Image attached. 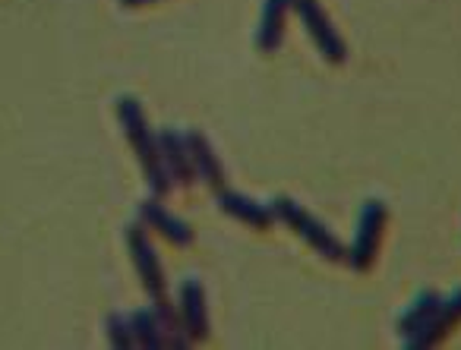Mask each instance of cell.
<instances>
[{
    "label": "cell",
    "mask_w": 461,
    "mask_h": 350,
    "mask_svg": "<svg viewBox=\"0 0 461 350\" xmlns=\"http://www.w3.org/2000/svg\"><path fill=\"white\" fill-rule=\"evenodd\" d=\"M114 111H117V123H121V130H123V139H127L130 152H133L136 161H140L149 190H152L155 199H165L167 193L174 190V184L165 174V165H161L158 133L149 127V117H146V111H142L140 98L121 95L114 104Z\"/></svg>",
    "instance_id": "obj_1"
},
{
    "label": "cell",
    "mask_w": 461,
    "mask_h": 350,
    "mask_svg": "<svg viewBox=\"0 0 461 350\" xmlns=\"http://www.w3.org/2000/svg\"><path fill=\"white\" fill-rule=\"evenodd\" d=\"M269 205H272V211H276V221H282L285 228L294 230V234L301 237V240L307 243L313 253H320L322 259H329V262L345 259L348 249L341 247L339 237H335L332 230L320 221V218L310 215L303 205H297L291 196H278V199H272Z\"/></svg>",
    "instance_id": "obj_2"
},
{
    "label": "cell",
    "mask_w": 461,
    "mask_h": 350,
    "mask_svg": "<svg viewBox=\"0 0 461 350\" xmlns=\"http://www.w3.org/2000/svg\"><path fill=\"white\" fill-rule=\"evenodd\" d=\"M123 240H127V253H130V259H133V268H136V274H140V281H142V287H146L152 306H158V310L174 306L171 300H167L165 268H161V259H158V253H155V243L149 240L146 224H142V221L127 224V230H123Z\"/></svg>",
    "instance_id": "obj_3"
},
{
    "label": "cell",
    "mask_w": 461,
    "mask_h": 350,
    "mask_svg": "<svg viewBox=\"0 0 461 350\" xmlns=\"http://www.w3.org/2000/svg\"><path fill=\"white\" fill-rule=\"evenodd\" d=\"M385 221H389V209L379 199H366L364 209L357 215V228H354V243L345 253L348 265L357 268V272H370L373 262L379 256L383 247V234H385Z\"/></svg>",
    "instance_id": "obj_4"
},
{
    "label": "cell",
    "mask_w": 461,
    "mask_h": 350,
    "mask_svg": "<svg viewBox=\"0 0 461 350\" xmlns=\"http://www.w3.org/2000/svg\"><path fill=\"white\" fill-rule=\"evenodd\" d=\"M294 13H297V20H301L303 32L313 39V45H316V51L322 54V60H326V64H335V67L345 64L348 45L320 0H294Z\"/></svg>",
    "instance_id": "obj_5"
},
{
    "label": "cell",
    "mask_w": 461,
    "mask_h": 350,
    "mask_svg": "<svg viewBox=\"0 0 461 350\" xmlns=\"http://www.w3.org/2000/svg\"><path fill=\"white\" fill-rule=\"evenodd\" d=\"M209 300H205V287L199 278H184L177 291V319L184 335L190 344H199L209 337Z\"/></svg>",
    "instance_id": "obj_6"
},
{
    "label": "cell",
    "mask_w": 461,
    "mask_h": 350,
    "mask_svg": "<svg viewBox=\"0 0 461 350\" xmlns=\"http://www.w3.org/2000/svg\"><path fill=\"white\" fill-rule=\"evenodd\" d=\"M458 322H461V287L452 293H446V297L433 306V312L427 316V322H423L411 337H404L402 344L404 347H414V350L433 347V344H439Z\"/></svg>",
    "instance_id": "obj_7"
},
{
    "label": "cell",
    "mask_w": 461,
    "mask_h": 350,
    "mask_svg": "<svg viewBox=\"0 0 461 350\" xmlns=\"http://www.w3.org/2000/svg\"><path fill=\"white\" fill-rule=\"evenodd\" d=\"M158 152H161V165H165V174L171 177L174 186H193L196 184V171H193L190 161V148H186L184 130L174 127H161L158 130Z\"/></svg>",
    "instance_id": "obj_8"
},
{
    "label": "cell",
    "mask_w": 461,
    "mask_h": 350,
    "mask_svg": "<svg viewBox=\"0 0 461 350\" xmlns=\"http://www.w3.org/2000/svg\"><path fill=\"white\" fill-rule=\"evenodd\" d=\"M215 202L228 218H234V221L247 224L253 230H269L276 224V211H272L269 202H257V199L244 196L238 190H218Z\"/></svg>",
    "instance_id": "obj_9"
},
{
    "label": "cell",
    "mask_w": 461,
    "mask_h": 350,
    "mask_svg": "<svg viewBox=\"0 0 461 350\" xmlns=\"http://www.w3.org/2000/svg\"><path fill=\"white\" fill-rule=\"evenodd\" d=\"M184 139H186V148H190V161H193V171H196V180H203L205 186L212 190H224V165L218 158V152L212 148L209 136L203 130L190 127L184 130Z\"/></svg>",
    "instance_id": "obj_10"
},
{
    "label": "cell",
    "mask_w": 461,
    "mask_h": 350,
    "mask_svg": "<svg viewBox=\"0 0 461 350\" xmlns=\"http://www.w3.org/2000/svg\"><path fill=\"white\" fill-rule=\"evenodd\" d=\"M140 221L146 224L149 230H155L158 237H165L171 247H193V240H196L190 224H186L184 218L171 215L158 199H149V202L140 205Z\"/></svg>",
    "instance_id": "obj_11"
},
{
    "label": "cell",
    "mask_w": 461,
    "mask_h": 350,
    "mask_svg": "<svg viewBox=\"0 0 461 350\" xmlns=\"http://www.w3.org/2000/svg\"><path fill=\"white\" fill-rule=\"evenodd\" d=\"M288 13H294V0H263V13L257 22V48L263 54H276L282 48Z\"/></svg>",
    "instance_id": "obj_12"
},
{
    "label": "cell",
    "mask_w": 461,
    "mask_h": 350,
    "mask_svg": "<svg viewBox=\"0 0 461 350\" xmlns=\"http://www.w3.org/2000/svg\"><path fill=\"white\" fill-rule=\"evenodd\" d=\"M439 300H442V293H436V291L417 293L414 303H411L408 310L402 312V319H398V335H402V341L404 337H411L423 322H427V316L433 312V306L439 303Z\"/></svg>",
    "instance_id": "obj_13"
},
{
    "label": "cell",
    "mask_w": 461,
    "mask_h": 350,
    "mask_svg": "<svg viewBox=\"0 0 461 350\" xmlns=\"http://www.w3.org/2000/svg\"><path fill=\"white\" fill-rule=\"evenodd\" d=\"M104 337L114 350H130L136 347V337H133V325H130V316L123 312H111L104 319Z\"/></svg>",
    "instance_id": "obj_14"
},
{
    "label": "cell",
    "mask_w": 461,
    "mask_h": 350,
    "mask_svg": "<svg viewBox=\"0 0 461 350\" xmlns=\"http://www.w3.org/2000/svg\"><path fill=\"white\" fill-rule=\"evenodd\" d=\"M123 7H149V4H158V0H121Z\"/></svg>",
    "instance_id": "obj_15"
}]
</instances>
